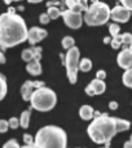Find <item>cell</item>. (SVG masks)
I'll list each match as a JSON object with an SVG mask.
<instances>
[{
	"instance_id": "12",
	"label": "cell",
	"mask_w": 132,
	"mask_h": 148,
	"mask_svg": "<svg viewBox=\"0 0 132 148\" xmlns=\"http://www.w3.org/2000/svg\"><path fill=\"white\" fill-rule=\"evenodd\" d=\"M112 47L114 49L119 48L120 46H125V48H130L132 46V34L125 33V34H118L115 36H112Z\"/></svg>"
},
{
	"instance_id": "41",
	"label": "cell",
	"mask_w": 132,
	"mask_h": 148,
	"mask_svg": "<svg viewBox=\"0 0 132 148\" xmlns=\"http://www.w3.org/2000/svg\"><path fill=\"white\" fill-rule=\"evenodd\" d=\"M13 1H21V0H13Z\"/></svg>"
},
{
	"instance_id": "13",
	"label": "cell",
	"mask_w": 132,
	"mask_h": 148,
	"mask_svg": "<svg viewBox=\"0 0 132 148\" xmlns=\"http://www.w3.org/2000/svg\"><path fill=\"white\" fill-rule=\"evenodd\" d=\"M117 62L123 69H130L132 66V49L125 48L123 51H120L117 57Z\"/></svg>"
},
{
	"instance_id": "36",
	"label": "cell",
	"mask_w": 132,
	"mask_h": 148,
	"mask_svg": "<svg viewBox=\"0 0 132 148\" xmlns=\"http://www.w3.org/2000/svg\"><path fill=\"white\" fill-rule=\"evenodd\" d=\"M125 147L126 148H132V140H131V139L127 142V143H125Z\"/></svg>"
},
{
	"instance_id": "8",
	"label": "cell",
	"mask_w": 132,
	"mask_h": 148,
	"mask_svg": "<svg viewBox=\"0 0 132 148\" xmlns=\"http://www.w3.org/2000/svg\"><path fill=\"white\" fill-rule=\"evenodd\" d=\"M131 12L127 7L125 5H117L112 9V13H110V18H112L114 22H119V23H123V22H127L128 20L131 18Z\"/></svg>"
},
{
	"instance_id": "28",
	"label": "cell",
	"mask_w": 132,
	"mask_h": 148,
	"mask_svg": "<svg viewBox=\"0 0 132 148\" xmlns=\"http://www.w3.org/2000/svg\"><path fill=\"white\" fill-rule=\"evenodd\" d=\"M9 126H10V129H18L21 126L20 120H18L17 117H12L9 120Z\"/></svg>"
},
{
	"instance_id": "2",
	"label": "cell",
	"mask_w": 132,
	"mask_h": 148,
	"mask_svg": "<svg viewBox=\"0 0 132 148\" xmlns=\"http://www.w3.org/2000/svg\"><path fill=\"white\" fill-rule=\"evenodd\" d=\"M95 114L96 117L92 118L87 133L92 142H95L96 144H105L106 147H109L110 140L118 133L117 117H110L106 113L99 112H95Z\"/></svg>"
},
{
	"instance_id": "26",
	"label": "cell",
	"mask_w": 132,
	"mask_h": 148,
	"mask_svg": "<svg viewBox=\"0 0 132 148\" xmlns=\"http://www.w3.org/2000/svg\"><path fill=\"white\" fill-rule=\"evenodd\" d=\"M119 31H120V27H119V25H117V23H112V25L109 26V33H110V35L112 36H115V35H118L119 34Z\"/></svg>"
},
{
	"instance_id": "5",
	"label": "cell",
	"mask_w": 132,
	"mask_h": 148,
	"mask_svg": "<svg viewBox=\"0 0 132 148\" xmlns=\"http://www.w3.org/2000/svg\"><path fill=\"white\" fill-rule=\"evenodd\" d=\"M112 9L105 3H92L84 12V22L88 26H101L109 21Z\"/></svg>"
},
{
	"instance_id": "10",
	"label": "cell",
	"mask_w": 132,
	"mask_h": 148,
	"mask_svg": "<svg viewBox=\"0 0 132 148\" xmlns=\"http://www.w3.org/2000/svg\"><path fill=\"white\" fill-rule=\"evenodd\" d=\"M47 35H48V31L47 30H44V29H42V27H38V26H33V27L29 30L27 42L31 46H35L39 42L43 40Z\"/></svg>"
},
{
	"instance_id": "16",
	"label": "cell",
	"mask_w": 132,
	"mask_h": 148,
	"mask_svg": "<svg viewBox=\"0 0 132 148\" xmlns=\"http://www.w3.org/2000/svg\"><path fill=\"white\" fill-rule=\"evenodd\" d=\"M93 114H95V110L91 105H82L79 108V116H80L82 120L89 121L93 118Z\"/></svg>"
},
{
	"instance_id": "20",
	"label": "cell",
	"mask_w": 132,
	"mask_h": 148,
	"mask_svg": "<svg viewBox=\"0 0 132 148\" xmlns=\"http://www.w3.org/2000/svg\"><path fill=\"white\" fill-rule=\"evenodd\" d=\"M8 91V83L7 79H5V75H0V99H4L5 95H7Z\"/></svg>"
},
{
	"instance_id": "1",
	"label": "cell",
	"mask_w": 132,
	"mask_h": 148,
	"mask_svg": "<svg viewBox=\"0 0 132 148\" xmlns=\"http://www.w3.org/2000/svg\"><path fill=\"white\" fill-rule=\"evenodd\" d=\"M27 35L26 22L21 16L9 10L0 16V46L3 51L27 40Z\"/></svg>"
},
{
	"instance_id": "7",
	"label": "cell",
	"mask_w": 132,
	"mask_h": 148,
	"mask_svg": "<svg viewBox=\"0 0 132 148\" xmlns=\"http://www.w3.org/2000/svg\"><path fill=\"white\" fill-rule=\"evenodd\" d=\"M62 18H64V22L66 23V26L70 29H79L83 23V16H82V12L79 10H74L67 8L66 10L62 12Z\"/></svg>"
},
{
	"instance_id": "3",
	"label": "cell",
	"mask_w": 132,
	"mask_h": 148,
	"mask_svg": "<svg viewBox=\"0 0 132 148\" xmlns=\"http://www.w3.org/2000/svg\"><path fill=\"white\" fill-rule=\"evenodd\" d=\"M67 146L66 133L59 126L48 125L36 133L35 147L38 148H65Z\"/></svg>"
},
{
	"instance_id": "34",
	"label": "cell",
	"mask_w": 132,
	"mask_h": 148,
	"mask_svg": "<svg viewBox=\"0 0 132 148\" xmlns=\"http://www.w3.org/2000/svg\"><path fill=\"white\" fill-rule=\"evenodd\" d=\"M109 108H110L112 110H115V109L118 108V103H117V101H110V103H109Z\"/></svg>"
},
{
	"instance_id": "25",
	"label": "cell",
	"mask_w": 132,
	"mask_h": 148,
	"mask_svg": "<svg viewBox=\"0 0 132 148\" xmlns=\"http://www.w3.org/2000/svg\"><path fill=\"white\" fill-rule=\"evenodd\" d=\"M23 142H25V147H35V138L30 134H23Z\"/></svg>"
},
{
	"instance_id": "33",
	"label": "cell",
	"mask_w": 132,
	"mask_h": 148,
	"mask_svg": "<svg viewBox=\"0 0 132 148\" xmlns=\"http://www.w3.org/2000/svg\"><path fill=\"white\" fill-rule=\"evenodd\" d=\"M96 78L105 79V78H106V72H105V70H99V72L96 73Z\"/></svg>"
},
{
	"instance_id": "17",
	"label": "cell",
	"mask_w": 132,
	"mask_h": 148,
	"mask_svg": "<svg viewBox=\"0 0 132 148\" xmlns=\"http://www.w3.org/2000/svg\"><path fill=\"white\" fill-rule=\"evenodd\" d=\"M31 109H33V107H31L30 109H27V110H25V112H22V113H21L20 122H21V126H22V129H27V127H29V125H30Z\"/></svg>"
},
{
	"instance_id": "22",
	"label": "cell",
	"mask_w": 132,
	"mask_h": 148,
	"mask_svg": "<svg viewBox=\"0 0 132 148\" xmlns=\"http://www.w3.org/2000/svg\"><path fill=\"white\" fill-rule=\"evenodd\" d=\"M92 69V61L89 59H82L80 62H79V70L87 73Z\"/></svg>"
},
{
	"instance_id": "43",
	"label": "cell",
	"mask_w": 132,
	"mask_h": 148,
	"mask_svg": "<svg viewBox=\"0 0 132 148\" xmlns=\"http://www.w3.org/2000/svg\"><path fill=\"white\" fill-rule=\"evenodd\" d=\"M130 48H131V49H132V46H131V47H130Z\"/></svg>"
},
{
	"instance_id": "42",
	"label": "cell",
	"mask_w": 132,
	"mask_h": 148,
	"mask_svg": "<svg viewBox=\"0 0 132 148\" xmlns=\"http://www.w3.org/2000/svg\"><path fill=\"white\" fill-rule=\"evenodd\" d=\"M131 140H132V135H131Z\"/></svg>"
},
{
	"instance_id": "35",
	"label": "cell",
	"mask_w": 132,
	"mask_h": 148,
	"mask_svg": "<svg viewBox=\"0 0 132 148\" xmlns=\"http://www.w3.org/2000/svg\"><path fill=\"white\" fill-rule=\"evenodd\" d=\"M112 39H113V38H110V36H105V38H104V43H105V44L112 43Z\"/></svg>"
},
{
	"instance_id": "37",
	"label": "cell",
	"mask_w": 132,
	"mask_h": 148,
	"mask_svg": "<svg viewBox=\"0 0 132 148\" xmlns=\"http://www.w3.org/2000/svg\"><path fill=\"white\" fill-rule=\"evenodd\" d=\"M29 3H31V4H38V3L43 1V0H27Z\"/></svg>"
},
{
	"instance_id": "6",
	"label": "cell",
	"mask_w": 132,
	"mask_h": 148,
	"mask_svg": "<svg viewBox=\"0 0 132 148\" xmlns=\"http://www.w3.org/2000/svg\"><path fill=\"white\" fill-rule=\"evenodd\" d=\"M79 49L75 46L67 49V53L65 57V66H66V73H67L69 82L71 84L76 83V77H78V70H79Z\"/></svg>"
},
{
	"instance_id": "24",
	"label": "cell",
	"mask_w": 132,
	"mask_h": 148,
	"mask_svg": "<svg viewBox=\"0 0 132 148\" xmlns=\"http://www.w3.org/2000/svg\"><path fill=\"white\" fill-rule=\"evenodd\" d=\"M61 44H62V48H64V49H70L71 47L75 46V40H74L73 36L67 35V36H65V38L62 39Z\"/></svg>"
},
{
	"instance_id": "11",
	"label": "cell",
	"mask_w": 132,
	"mask_h": 148,
	"mask_svg": "<svg viewBox=\"0 0 132 148\" xmlns=\"http://www.w3.org/2000/svg\"><path fill=\"white\" fill-rule=\"evenodd\" d=\"M42 86H44V82L42 81H26L23 83V86L21 87V94H22L23 100H29L30 101L31 95L34 94V91L38 87H42Z\"/></svg>"
},
{
	"instance_id": "39",
	"label": "cell",
	"mask_w": 132,
	"mask_h": 148,
	"mask_svg": "<svg viewBox=\"0 0 132 148\" xmlns=\"http://www.w3.org/2000/svg\"><path fill=\"white\" fill-rule=\"evenodd\" d=\"M12 1H13V0H4V3H5V4H8V5H9Z\"/></svg>"
},
{
	"instance_id": "4",
	"label": "cell",
	"mask_w": 132,
	"mask_h": 148,
	"mask_svg": "<svg viewBox=\"0 0 132 148\" xmlns=\"http://www.w3.org/2000/svg\"><path fill=\"white\" fill-rule=\"evenodd\" d=\"M31 107L39 112H48L53 109L57 103V95L53 90L48 88L46 86L38 87L31 95Z\"/></svg>"
},
{
	"instance_id": "30",
	"label": "cell",
	"mask_w": 132,
	"mask_h": 148,
	"mask_svg": "<svg viewBox=\"0 0 132 148\" xmlns=\"http://www.w3.org/2000/svg\"><path fill=\"white\" fill-rule=\"evenodd\" d=\"M10 147L18 148V147H20V144L17 143V140H16V139H10V140H8L7 143L4 144V148H10Z\"/></svg>"
},
{
	"instance_id": "29",
	"label": "cell",
	"mask_w": 132,
	"mask_h": 148,
	"mask_svg": "<svg viewBox=\"0 0 132 148\" xmlns=\"http://www.w3.org/2000/svg\"><path fill=\"white\" fill-rule=\"evenodd\" d=\"M9 127H10V126H9V121H7V120H1V121H0V131H1L3 134L7 133Z\"/></svg>"
},
{
	"instance_id": "19",
	"label": "cell",
	"mask_w": 132,
	"mask_h": 148,
	"mask_svg": "<svg viewBox=\"0 0 132 148\" xmlns=\"http://www.w3.org/2000/svg\"><path fill=\"white\" fill-rule=\"evenodd\" d=\"M117 126H118V133H122V131H127L131 127V122L127 120H122V118L117 117Z\"/></svg>"
},
{
	"instance_id": "23",
	"label": "cell",
	"mask_w": 132,
	"mask_h": 148,
	"mask_svg": "<svg viewBox=\"0 0 132 148\" xmlns=\"http://www.w3.org/2000/svg\"><path fill=\"white\" fill-rule=\"evenodd\" d=\"M21 59L26 62H30L31 60H34V48H26L25 51H22V55H21Z\"/></svg>"
},
{
	"instance_id": "14",
	"label": "cell",
	"mask_w": 132,
	"mask_h": 148,
	"mask_svg": "<svg viewBox=\"0 0 132 148\" xmlns=\"http://www.w3.org/2000/svg\"><path fill=\"white\" fill-rule=\"evenodd\" d=\"M88 0H66L65 5L70 9L74 10H79V12H86L88 9V5H87Z\"/></svg>"
},
{
	"instance_id": "31",
	"label": "cell",
	"mask_w": 132,
	"mask_h": 148,
	"mask_svg": "<svg viewBox=\"0 0 132 148\" xmlns=\"http://www.w3.org/2000/svg\"><path fill=\"white\" fill-rule=\"evenodd\" d=\"M47 7H64V3L56 1V0H51V1L47 3Z\"/></svg>"
},
{
	"instance_id": "15",
	"label": "cell",
	"mask_w": 132,
	"mask_h": 148,
	"mask_svg": "<svg viewBox=\"0 0 132 148\" xmlns=\"http://www.w3.org/2000/svg\"><path fill=\"white\" fill-rule=\"evenodd\" d=\"M26 70H27L29 74H31V75H40L42 74V70H43V68H42L40 65V60H31L30 62H27V65H26Z\"/></svg>"
},
{
	"instance_id": "38",
	"label": "cell",
	"mask_w": 132,
	"mask_h": 148,
	"mask_svg": "<svg viewBox=\"0 0 132 148\" xmlns=\"http://www.w3.org/2000/svg\"><path fill=\"white\" fill-rule=\"evenodd\" d=\"M0 61H1V64H4V62H5V56H4V53L0 55Z\"/></svg>"
},
{
	"instance_id": "32",
	"label": "cell",
	"mask_w": 132,
	"mask_h": 148,
	"mask_svg": "<svg viewBox=\"0 0 132 148\" xmlns=\"http://www.w3.org/2000/svg\"><path fill=\"white\" fill-rule=\"evenodd\" d=\"M119 1L122 3V5H125L130 10H132V0H119Z\"/></svg>"
},
{
	"instance_id": "40",
	"label": "cell",
	"mask_w": 132,
	"mask_h": 148,
	"mask_svg": "<svg viewBox=\"0 0 132 148\" xmlns=\"http://www.w3.org/2000/svg\"><path fill=\"white\" fill-rule=\"evenodd\" d=\"M91 1H92V3H97V1H99V0H91Z\"/></svg>"
},
{
	"instance_id": "18",
	"label": "cell",
	"mask_w": 132,
	"mask_h": 148,
	"mask_svg": "<svg viewBox=\"0 0 132 148\" xmlns=\"http://www.w3.org/2000/svg\"><path fill=\"white\" fill-rule=\"evenodd\" d=\"M122 81L126 87L132 88V66L130 69H126V72L123 73V75H122Z\"/></svg>"
},
{
	"instance_id": "9",
	"label": "cell",
	"mask_w": 132,
	"mask_h": 148,
	"mask_svg": "<svg viewBox=\"0 0 132 148\" xmlns=\"http://www.w3.org/2000/svg\"><path fill=\"white\" fill-rule=\"evenodd\" d=\"M106 90V84H105L104 79H92L91 83L86 87V94L88 96H95V95H101Z\"/></svg>"
},
{
	"instance_id": "27",
	"label": "cell",
	"mask_w": 132,
	"mask_h": 148,
	"mask_svg": "<svg viewBox=\"0 0 132 148\" xmlns=\"http://www.w3.org/2000/svg\"><path fill=\"white\" fill-rule=\"evenodd\" d=\"M51 16L48 14V13H42L40 16H39V21H40V23H43V25H47V23H49V21H51Z\"/></svg>"
},
{
	"instance_id": "21",
	"label": "cell",
	"mask_w": 132,
	"mask_h": 148,
	"mask_svg": "<svg viewBox=\"0 0 132 148\" xmlns=\"http://www.w3.org/2000/svg\"><path fill=\"white\" fill-rule=\"evenodd\" d=\"M62 12H64V9H61V8H59V7H48V12L47 13L51 16L52 20H56L60 16H62Z\"/></svg>"
}]
</instances>
